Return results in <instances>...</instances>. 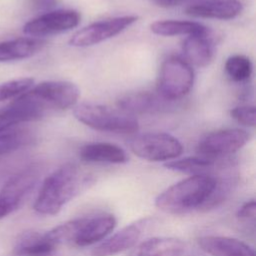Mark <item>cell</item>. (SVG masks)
Returning <instances> with one entry per match:
<instances>
[{"label": "cell", "mask_w": 256, "mask_h": 256, "mask_svg": "<svg viewBox=\"0 0 256 256\" xmlns=\"http://www.w3.org/2000/svg\"><path fill=\"white\" fill-rule=\"evenodd\" d=\"M216 185L217 178L211 174L191 175L162 191L155 199V206L173 215L205 210Z\"/></svg>", "instance_id": "cell-1"}, {"label": "cell", "mask_w": 256, "mask_h": 256, "mask_svg": "<svg viewBox=\"0 0 256 256\" xmlns=\"http://www.w3.org/2000/svg\"><path fill=\"white\" fill-rule=\"evenodd\" d=\"M83 184L84 179L76 165L66 163L60 166L42 182L33 204L34 211L40 215H56L80 193Z\"/></svg>", "instance_id": "cell-2"}, {"label": "cell", "mask_w": 256, "mask_h": 256, "mask_svg": "<svg viewBox=\"0 0 256 256\" xmlns=\"http://www.w3.org/2000/svg\"><path fill=\"white\" fill-rule=\"evenodd\" d=\"M116 218L111 214H101L76 218L47 231L59 246L68 244L86 247L104 240L116 227Z\"/></svg>", "instance_id": "cell-3"}, {"label": "cell", "mask_w": 256, "mask_h": 256, "mask_svg": "<svg viewBox=\"0 0 256 256\" xmlns=\"http://www.w3.org/2000/svg\"><path fill=\"white\" fill-rule=\"evenodd\" d=\"M74 117L95 130L128 134L138 130V121L134 115L108 106L81 103L74 107Z\"/></svg>", "instance_id": "cell-4"}, {"label": "cell", "mask_w": 256, "mask_h": 256, "mask_svg": "<svg viewBox=\"0 0 256 256\" xmlns=\"http://www.w3.org/2000/svg\"><path fill=\"white\" fill-rule=\"evenodd\" d=\"M194 82L191 65L178 56H171L161 65L157 91L167 101L178 100L189 93Z\"/></svg>", "instance_id": "cell-5"}, {"label": "cell", "mask_w": 256, "mask_h": 256, "mask_svg": "<svg viewBox=\"0 0 256 256\" xmlns=\"http://www.w3.org/2000/svg\"><path fill=\"white\" fill-rule=\"evenodd\" d=\"M79 94L78 87L67 81H44L24 93L44 115L48 110H64L75 106Z\"/></svg>", "instance_id": "cell-6"}, {"label": "cell", "mask_w": 256, "mask_h": 256, "mask_svg": "<svg viewBox=\"0 0 256 256\" xmlns=\"http://www.w3.org/2000/svg\"><path fill=\"white\" fill-rule=\"evenodd\" d=\"M130 150L139 158L151 161H170L183 153L181 142L164 132H147L133 136L128 142Z\"/></svg>", "instance_id": "cell-7"}, {"label": "cell", "mask_w": 256, "mask_h": 256, "mask_svg": "<svg viewBox=\"0 0 256 256\" xmlns=\"http://www.w3.org/2000/svg\"><path fill=\"white\" fill-rule=\"evenodd\" d=\"M250 139V134L240 128H229L205 135L197 144L198 156L218 160L240 150Z\"/></svg>", "instance_id": "cell-8"}, {"label": "cell", "mask_w": 256, "mask_h": 256, "mask_svg": "<svg viewBox=\"0 0 256 256\" xmlns=\"http://www.w3.org/2000/svg\"><path fill=\"white\" fill-rule=\"evenodd\" d=\"M134 15H125L94 22L75 32L69 40L74 47H88L110 39L137 21Z\"/></svg>", "instance_id": "cell-9"}, {"label": "cell", "mask_w": 256, "mask_h": 256, "mask_svg": "<svg viewBox=\"0 0 256 256\" xmlns=\"http://www.w3.org/2000/svg\"><path fill=\"white\" fill-rule=\"evenodd\" d=\"M80 14L75 10L59 9L47 11L26 22L23 26V33L35 38L59 34L76 27L80 22Z\"/></svg>", "instance_id": "cell-10"}, {"label": "cell", "mask_w": 256, "mask_h": 256, "mask_svg": "<svg viewBox=\"0 0 256 256\" xmlns=\"http://www.w3.org/2000/svg\"><path fill=\"white\" fill-rule=\"evenodd\" d=\"M39 179L38 169L27 167L11 176L0 189V204L9 214L16 211L34 189Z\"/></svg>", "instance_id": "cell-11"}, {"label": "cell", "mask_w": 256, "mask_h": 256, "mask_svg": "<svg viewBox=\"0 0 256 256\" xmlns=\"http://www.w3.org/2000/svg\"><path fill=\"white\" fill-rule=\"evenodd\" d=\"M146 220L129 224L108 238H105L91 252L92 256H115L136 245L141 237Z\"/></svg>", "instance_id": "cell-12"}, {"label": "cell", "mask_w": 256, "mask_h": 256, "mask_svg": "<svg viewBox=\"0 0 256 256\" xmlns=\"http://www.w3.org/2000/svg\"><path fill=\"white\" fill-rule=\"evenodd\" d=\"M242 11L239 0H199L186 8V14L198 18L229 20Z\"/></svg>", "instance_id": "cell-13"}, {"label": "cell", "mask_w": 256, "mask_h": 256, "mask_svg": "<svg viewBox=\"0 0 256 256\" xmlns=\"http://www.w3.org/2000/svg\"><path fill=\"white\" fill-rule=\"evenodd\" d=\"M197 243L211 256H255L254 250L248 244L236 238L206 235L199 237Z\"/></svg>", "instance_id": "cell-14"}, {"label": "cell", "mask_w": 256, "mask_h": 256, "mask_svg": "<svg viewBox=\"0 0 256 256\" xmlns=\"http://www.w3.org/2000/svg\"><path fill=\"white\" fill-rule=\"evenodd\" d=\"M165 99L148 91L125 94L116 101L117 108L136 116L137 114L152 113L165 107ZM170 102V101H167Z\"/></svg>", "instance_id": "cell-15"}, {"label": "cell", "mask_w": 256, "mask_h": 256, "mask_svg": "<svg viewBox=\"0 0 256 256\" xmlns=\"http://www.w3.org/2000/svg\"><path fill=\"white\" fill-rule=\"evenodd\" d=\"M57 247L47 232L26 231L17 239L14 253L18 256H49Z\"/></svg>", "instance_id": "cell-16"}, {"label": "cell", "mask_w": 256, "mask_h": 256, "mask_svg": "<svg viewBox=\"0 0 256 256\" xmlns=\"http://www.w3.org/2000/svg\"><path fill=\"white\" fill-rule=\"evenodd\" d=\"M45 41L35 37H19L0 42V62H12L30 58L40 52Z\"/></svg>", "instance_id": "cell-17"}, {"label": "cell", "mask_w": 256, "mask_h": 256, "mask_svg": "<svg viewBox=\"0 0 256 256\" xmlns=\"http://www.w3.org/2000/svg\"><path fill=\"white\" fill-rule=\"evenodd\" d=\"M185 243L174 237H153L137 245L128 256H181Z\"/></svg>", "instance_id": "cell-18"}, {"label": "cell", "mask_w": 256, "mask_h": 256, "mask_svg": "<svg viewBox=\"0 0 256 256\" xmlns=\"http://www.w3.org/2000/svg\"><path fill=\"white\" fill-rule=\"evenodd\" d=\"M186 62L198 67L208 65L213 56V44L208 32L188 35L182 44Z\"/></svg>", "instance_id": "cell-19"}, {"label": "cell", "mask_w": 256, "mask_h": 256, "mask_svg": "<svg viewBox=\"0 0 256 256\" xmlns=\"http://www.w3.org/2000/svg\"><path fill=\"white\" fill-rule=\"evenodd\" d=\"M79 156L83 161L93 163L122 164L128 161V156L121 147L106 142L86 144L81 148Z\"/></svg>", "instance_id": "cell-20"}, {"label": "cell", "mask_w": 256, "mask_h": 256, "mask_svg": "<svg viewBox=\"0 0 256 256\" xmlns=\"http://www.w3.org/2000/svg\"><path fill=\"white\" fill-rule=\"evenodd\" d=\"M151 31L160 36L192 35L208 32V29L201 23L184 20H163L156 21L150 25Z\"/></svg>", "instance_id": "cell-21"}, {"label": "cell", "mask_w": 256, "mask_h": 256, "mask_svg": "<svg viewBox=\"0 0 256 256\" xmlns=\"http://www.w3.org/2000/svg\"><path fill=\"white\" fill-rule=\"evenodd\" d=\"M215 165V160L203 158L201 156L186 157L167 161L164 166L172 171L186 173L190 175L209 174Z\"/></svg>", "instance_id": "cell-22"}, {"label": "cell", "mask_w": 256, "mask_h": 256, "mask_svg": "<svg viewBox=\"0 0 256 256\" xmlns=\"http://www.w3.org/2000/svg\"><path fill=\"white\" fill-rule=\"evenodd\" d=\"M34 140L33 134L25 129L9 128L0 132V155L16 151L29 145Z\"/></svg>", "instance_id": "cell-23"}, {"label": "cell", "mask_w": 256, "mask_h": 256, "mask_svg": "<svg viewBox=\"0 0 256 256\" xmlns=\"http://www.w3.org/2000/svg\"><path fill=\"white\" fill-rule=\"evenodd\" d=\"M225 71L233 81L243 82L252 74V63L247 56L235 54L226 60Z\"/></svg>", "instance_id": "cell-24"}, {"label": "cell", "mask_w": 256, "mask_h": 256, "mask_svg": "<svg viewBox=\"0 0 256 256\" xmlns=\"http://www.w3.org/2000/svg\"><path fill=\"white\" fill-rule=\"evenodd\" d=\"M34 86V79L22 77L6 81L0 84V102L17 98Z\"/></svg>", "instance_id": "cell-25"}, {"label": "cell", "mask_w": 256, "mask_h": 256, "mask_svg": "<svg viewBox=\"0 0 256 256\" xmlns=\"http://www.w3.org/2000/svg\"><path fill=\"white\" fill-rule=\"evenodd\" d=\"M26 122L21 112L10 104L0 110V132L14 127L19 123Z\"/></svg>", "instance_id": "cell-26"}, {"label": "cell", "mask_w": 256, "mask_h": 256, "mask_svg": "<svg viewBox=\"0 0 256 256\" xmlns=\"http://www.w3.org/2000/svg\"><path fill=\"white\" fill-rule=\"evenodd\" d=\"M231 117L236 120L238 123L248 126L254 127L256 122L255 115V107L253 105H242L237 106L230 111Z\"/></svg>", "instance_id": "cell-27"}, {"label": "cell", "mask_w": 256, "mask_h": 256, "mask_svg": "<svg viewBox=\"0 0 256 256\" xmlns=\"http://www.w3.org/2000/svg\"><path fill=\"white\" fill-rule=\"evenodd\" d=\"M236 216L240 221H251L254 223L256 217V202L254 200L245 202L238 209Z\"/></svg>", "instance_id": "cell-28"}, {"label": "cell", "mask_w": 256, "mask_h": 256, "mask_svg": "<svg viewBox=\"0 0 256 256\" xmlns=\"http://www.w3.org/2000/svg\"><path fill=\"white\" fill-rule=\"evenodd\" d=\"M32 2L38 10H50L56 5L57 0H32Z\"/></svg>", "instance_id": "cell-29"}, {"label": "cell", "mask_w": 256, "mask_h": 256, "mask_svg": "<svg viewBox=\"0 0 256 256\" xmlns=\"http://www.w3.org/2000/svg\"><path fill=\"white\" fill-rule=\"evenodd\" d=\"M182 1L183 0H154V2L161 7H171V6L177 5Z\"/></svg>", "instance_id": "cell-30"}, {"label": "cell", "mask_w": 256, "mask_h": 256, "mask_svg": "<svg viewBox=\"0 0 256 256\" xmlns=\"http://www.w3.org/2000/svg\"><path fill=\"white\" fill-rule=\"evenodd\" d=\"M7 216V214H6V212L4 211V209L1 207V205H0V220L1 219H3L4 217H6Z\"/></svg>", "instance_id": "cell-31"}]
</instances>
